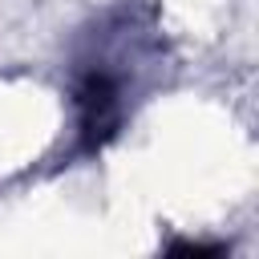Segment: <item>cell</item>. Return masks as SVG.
<instances>
[{
  "mask_svg": "<svg viewBox=\"0 0 259 259\" xmlns=\"http://www.w3.org/2000/svg\"><path fill=\"white\" fill-rule=\"evenodd\" d=\"M73 105H77V130H81L85 150L105 146V142L117 134V125H121V109H125L117 73H109V69H101V65L85 69V73L77 77Z\"/></svg>",
  "mask_w": 259,
  "mask_h": 259,
  "instance_id": "6da1fadb",
  "label": "cell"
}]
</instances>
